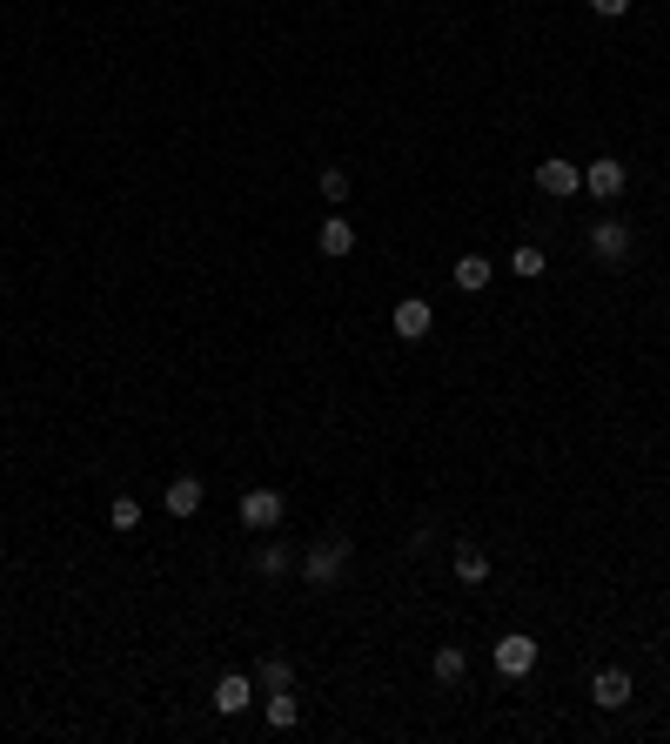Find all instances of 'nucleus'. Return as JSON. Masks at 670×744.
Listing matches in <instances>:
<instances>
[{
	"label": "nucleus",
	"instance_id": "f257e3e1",
	"mask_svg": "<svg viewBox=\"0 0 670 744\" xmlns=\"http://www.w3.org/2000/svg\"><path fill=\"white\" fill-rule=\"evenodd\" d=\"M590 255H597V262H610V269H617V262H630V228L617 222V215H603V222L590 228Z\"/></svg>",
	"mask_w": 670,
	"mask_h": 744
},
{
	"label": "nucleus",
	"instance_id": "f03ea898",
	"mask_svg": "<svg viewBox=\"0 0 670 744\" xmlns=\"http://www.w3.org/2000/svg\"><path fill=\"white\" fill-rule=\"evenodd\" d=\"M342 564H349V543H342V537H322V543L309 550V564H302V570H309V584H335V577H342Z\"/></svg>",
	"mask_w": 670,
	"mask_h": 744
},
{
	"label": "nucleus",
	"instance_id": "7ed1b4c3",
	"mask_svg": "<svg viewBox=\"0 0 670 744\" xmlns=\"http://www.w3.org/2000/svg\"><path fill=\"white\" fill-rule=\"evenodd\" d=\"M583 188H590L597 202H617V195H624V188H630L624 161H590V168H583Z\"/></svg>",
	"mask_w": 670,
	"mask_h": 744
},
{
	"label": "nucleus",
	"instance_id": "20e7f679",
	"mask_svg": "<svg viewBox=\"0 0 670 744\" xmlns=\"http://www.w3.org/2000/svg\"><path fill=\"white\" fill-rule=\"evenodd\" d=\"M530 664H536V637L510 631L503 644H496V671H503V677H530Z\"/></svg>",
	"mask_w": 670,
	"mask_h": 744
},
{
	"label": "nucleus",
	"instance_id": "39448f33",
	"mask_svg": "<svg viewBox=\"0 0 670 744\" xmlns=\"http://www.w3.org/2000/svg\"><path fill=\"white\" fill-rule=\"evenodd\" d=\"M242 523L248 530H275V523H282V490H248L242 496Z\"/></svg>",
	"mask_w": 670,
	"mask_h": 744
},
{
	"label": "nucleus",
	"instance_id": "423d86ee",
	"mask_svg": "<svg viewBox=\"0 0 670 744\" xmlns=\"http://www.w3.org/2000/svg\"><path fill=\"white\" fill-rule=\"evenodd\" d=\"M536 188L563 202V195H577V188H583V168H577V161H543V168H536Z\"/></svg>",
	"mask_w": 670,
	"mask_h": 744
},
{
	"label": "nucleus",
	"instance_id": "0eeeda50",
	"mask_svg": "<svg viewBox=\"0 0 670 744\" xmlns=\"http://www.w3.org/2000/svg\"><path fill=\"white\" fill-rule=\"evenodd\" d=\"M590 698H597L603 711H624V704H630V671H617V664L597 671V677H590Z\"/></svg>",
	"mask_w": 670,
	"mask_h": 744
},
{
	"label": "nucleus",
	"instance_id": "6e6552de",
	"mask_svg": "<svg viewBox=\"0 0 670 744\" xmlns=\"http://www.w3.org/2000/svg\"><path fill=\"white\" fill-rule=\"evenodd\" d=\"M389 322H396V336H402V342H423L436 316H429V302H423V295H409V302H396V316H389Z\"/></svg>",
	"mask_w": 670,
	"mask_h": 744
},
{
	"label": "nucleus",
	"instance_id": "1a4fd4ad",
	"mask_svg": "<svg viewBox=\"0 0 670 744\" xmlns=\"http://www.w3.org/2000/svg\"><path fill=\"white\" fill-rule=\"evenodd\" d=\"M248 698H255V677H242V671H228L222 684H215V711H222V718L248 711Z\"/></svg>",
	"mask_w": 670,
	"mask_h": 744
},
{
	"label": "nucleus",
	"instance_id": "9d476101",
	"mask_svg": "<svg viewBox=\"0 0 670 744\" xmlns=\"http://www.w3.org/2000/svg\"><path fill=\"white\" fill-rule=\"evenodd\" d=\"M315 242H322V255H335V262H342V255H349V248H356V228L342 222V215H329V222H322V235H315Z\"/></svg>",
	"mask_w": 670,
	"mask_h": 744
},
{
	"label": "nucleus",
	"instance_id": "9b49d317",
	"mask_svg": "<svg viewBox=\"0 0 670 744\" xmlns=\"http://www.w3.org/2000/svg\"><path fill=\"white\" fill-rule=\"evenodd\" d=\"M201 510V483L195 476H175V483H168V517H195Z\"/></svg>",
	"mask_w": 670,
	"mask_h": 744
},
{
	"label": "nucleus",
	"instance_id": "f8f14e48",
	"mask_svg": "<svg viewBox=\"0 0 670 744\" xmlns=\"http://www.w3.org/2000/svg\"><path fill=\"white\" fill-rule=\"evenodd\" d=\"M456 577H463V584H483V577H490V557H483L476 543H456Z\"/></svg>",
	"mask_w": 670,
	"mask_h": 744
},
{
	"label": "nucleus",
	"instance_id": "ddd939ff",
	"mask_svg": "<svg viewBox=\"0 0 670 744\" xmlns=\"http://www.w3.org/2000/svg\"><path fill=\"white\" fill-rule=\"evenodd\" d=\"M490 275H496L490 255H463V262H456V289H483Z\"/></svg>",
	"mask_w": 670,
	"mask_h": 744
},
{
	"label": "nucleus",
	"instance_id": "4468645a",
	"mask_svg": "<svg viewBox=\"0 0 670 744\" xmlns=\"http://www.w3.org/2000/svg\"><path fill=\"white\" fill-rule=\"evenodd\" d=\"M262 711H268V724H275V731H289V724H295V698H289V684H282V691H268Z\"/></svg>",
	"mask_w": 670,
	"mask_h": 744
},
{
	"label": "nucleus",
	"instance_id": "2eb2a0df",
	"mask_svg": "<svg viewBox=\"0 0 670 744\" xmlns=\"http://www.w3.org/2000/svg\"><path fill=\"white\" fill-rule=\"evenodd\" d=\"M543 269H550V262H543V248H530V242H523V248L510 255V275H523V282H536Z\"/></svg>",
	"mask_w": 670,
	"mask_h": 744
},
{
	"label": "nucleus",
	"instance_id": "dca6fc26",
	"mask_svg": "<svg viewBox=\"0 0 670 744\" xmlns=\"http://www.w3.org/2000/svg\"><path fill=\"white\" fill-rule=\"evenodd\" d=\"M463 671H469V657L456 651V644H443V651H436V677H443V684H463Z\"/></svg>",
	"mask_w": 670,
	"mask_h": 744
},
{
	"label": "nucleus",
	"instance_id": "f3484780",
	"mask_svg": "<svg viewBox=\"0 0 670 744\" xmlns=\"http://www.w3.org/2000/svg\"><path fill=\"white\" fill-rule=\"evenodd\" d=\"M255 570H262V577H282V570H289V550H282V543H262V550H255Z\"/></svg>",
	"mask_w": 670,
	"mask_h": 744
},
{
	"label": "nucleus",
	"instance_id": "a211bd4d",
	"mask_svg": "<svg viewBox=\"0 0 670 744\" xmlns=\"http://www.w3.org/2000/svg\"><path fill=\"white\" fill-rule=\"evenodd\" d=\"M108 523H114V530H134V523H141V503H134V496H114V503H108Z\"/></svg>",
	"mask_w": 670,
	"mask_h": 744
},
{
	"label": "nucleus",
	"instance_id": "6ab92c4d",
	"mask_svg": "<svg viewBox=\"0 0 670 744\" xmlns=\"http://www.w3.org/2000/svg\"><path fill=\"white\" fill-rule=\"evenodd\" d=\"M255 684H262V691H282V684H289V664H282V657H268L262 671H255Z\"/></svg>",
	"mask_w": 670,
	"mask_h": 744
},
{
	"label": "nucleus",
	"instance_id": "aec40b11",
	"mask_svg": "<svg viewBox=\"0 0 670 744\" xmlns=\"http://www.w3.org/2000/svg\"><path fill=\"white\" fill-rule=\"evenodd\" d=\"M322 195L342 202V195H349V175H342V168H322Z\"/></svg>",
	"mask_w": 670,
	"mask_h": 744
},
{
	"label": "nucleus",
	"instance_id": "412c9836",
	"mask_svg": "<svg viewBox=\"0 0 670 744\" xmlns=\"http://www.w3.org/2000/svg\"><path fill=\"white\" fill-rule=\"evenodd\" d=\"M590 7H597L603 21H617V14H630V0H590Z\"/></svg>",
	"mask_w": 670,
	"mask_h": 744
}]
</instances>
